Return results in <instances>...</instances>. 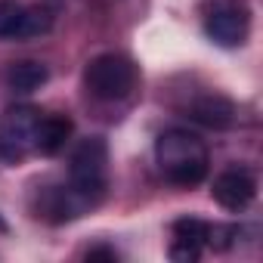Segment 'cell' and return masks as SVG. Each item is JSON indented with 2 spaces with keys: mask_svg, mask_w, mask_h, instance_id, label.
<instances>
[{
  "mask_svg": "<svg viewBox=\"0 0 263 263\" xmlns=\"http://www.w3.org/2000/svg\"><path fill=\"white\" fill-rule=\"evenodd\" d=\"M198 257H201V248H198V245L174 241V248H171V260H177V263H195Z\"/></svg>",
  "mask_w": 263,
  "mask_h": 263,
  "instance_id": "obj_13",
  "label": "cell"
},
{
  "mask_svg": "<svg viewBox=\"0 0 263 263\" xmlns=\"http://www.w3.org/2000/svg\"><path fill=\"white\" fill-rule=\"evenodd\" d=\"M211 195H214V201H217L220 208H226V211H232V214H241V211L254 201V195H257V180H254V174L245 171V167H229V171H223V174L214 180Z\"/></svg>",
  "mask_w": 263,
  "mask_h": 263,
  "instance_id": "obj_8",
  "label": "cell"
},
{
  "mask_svg": "<svg viewBox=\"0 0 263 263\" xmlns=\"http://www.w3.org/2000/svg\"><path fill=\"white\" fill-rule=\"evenodd\" d=\"M53 28V16L41 7L0 0V41H31Z\"/></svg>",
  "mask_w": 263,
  "mask_h": 263,
  "instance_id": "obj_7",
  "label": "cell"
},
{
  "mask_svg": "<svg viewBox=\"0 0 263 263\" xmlns=\"http://www.w3.org/2000/svg\"><path fill=\"white\" fill-rule=\"evenodd\" d=\"M47 81H50V68H47L44 62H34V59H22V62H16V65L10 68V74H7L10 90H13V93H22V96L41 90Z\"/></svg>",
  "mask_w": 263,
  "mask_h": 263,
  "instance_id": "obj_11",
  "label": "cell"
},
{
  "mask_svg": "<svg viewBox=\"0 0 263 263\" xmlns=\"http://www.w3.org/2000/svg\"><path fill=\"white\" fill-rule=\"evenodd\" d=\"M41 111L34 105H10L0 118V158L19 164L28 152H34Z\"/></svg>",
  "mask_w": 263,
  "mask_h": 263,
  "instance_id": "obj_4",
  "label": "cell"
},
{
  "mask_svg": "<svg viewBox=\"0 0 263 263\" xmlns=\"http://www.w3.org/2000/svg\"><path fill=\"white\" fill-rule=\"evenodd\" d=\"M208 235H211V223H204L198 217H180L174 223V238L177 241H189V245L208 248Z\"/></svg>",
  "mask_w": 263,
  "mask_h": 263,
  "instance_id": "obj_12",
  "label": "cell"
},
{
  "mask_svg": "<svg viewBox=\"0 0 263 263\" xmlns=\"http://www.w3.org/2000/svg\"><path fill=\"white\" fill-rule=\"evenodd\" d=\"M186 111H189L192 121H198L211 130H226V127L235 124V105L220 93H204V96L192 99Z\"/></svg>",
  "mask_w": 263,
  "mask_h": 263,
  "instance_id": "obj_9",
  "label": "cell"
},
{
  "mask_svg": "<svg viewBox=\"0 0 263 263\" xmlns=\"http://www.w3.org/2000/svg\"><path fill=\"white\" fill-rule=\"evenodd\" d=\"M248 31H251V10L241 0H220L204 16V34L223 50L241 47L248 41Z\"/></svg>",
  "mask_w": 263,
  "mask_h": 263,
  "instance_id": "obj_5",
  "label": "cell"
},
{
  "mask_svg": "<svg viewBox=\"0 0 263 263\" xmlns=\"http://www.w3.org/2000/svg\"><path fill=\"white\" fill-rule=\"evenodd\" d=\"M90 208H96V204L87 195H81L71 183L68 186H44V189H37L34 204H31L34 217L44 220V223H53V226L68 223V220H78Z\"/></svg>",
  "mask_w": 263,
  "mask_h": 263,
  "instance_id": "obj_6",
  "label": "cell"
},
{
  "mask_svg": "<svg viewBox=\"0 0 263 263\" xmlns=\"http://www.w3.org/2000/svg\"><path fill=\"white\" fill-rule=\"evenodd\" d=\"M71 130H74V124H71L68 115H47V118H41L37 121V134H34V152H41L47 158L59 155L65 149V143L71 140Z\"/></svg>",
  "mask_w": 263,
  "mask_h": 263,
  "instance_id": "obj_10",
  "label": "cell"
},
{
  "mask_svg": "<svg viewBox=\"0 0 263 263\" xmlns=\"http://www.w3.org/2000/svg\"><path fill=\"white\" fill-rule=\"evenodd\" d=\"M155 161H158L161 174L180 189H192V186L204 183V177L211 171L208 146L192 130H183V127H171L155 140Z\"/></svg>",
  "mask_w": 263,
  "mask_h": 263,
  "instance_id": "obj_1",
  "label": "cell"
},
{
  "mask_svg": "<svg viewBox=\"0 0 263 263\" xmlns=\"http://www.w3.org/2000/svg\"><path fill=\"white\" fill-rule=\"evenodd\" d=\"M68 183L81 195H87L93 204L102 201L108 186V146L102 137H87L78 143L68 164Z\"/></svg>",
  "mask_w": 263,
  "mask_h": 263,
  "instance_id": "obj_3",
  "label": "cell"
},
{
  "mask_svg": "<svg viewBox=\"0 0 263 263\" xmlns=\"http://www.w3.org/2000/svg\"><path fill=\"white\" fill-rule=\"evenodd\" d=\"M140 71L134 59L124 53H102L87 62L84 68V87L99 102H121L137 90Z\"/></svg>",
  "mask_w": 263,
  "mask_h": 263,
  "instance_id": "obj_2",
  "label": "cell"
},
{
  "mask_svg": "<svg viewBox=\"0 0 263 263\" xmlns=\"http://www.w3.org/2000/svg\"><path fill=\"white\" fill-rule=\"evenodd\" d=\"M99 257H105V260H118V251H115V248H105V245L87 251V260H99Z\"/></svg>",
  "mask_w": 263,
  "mask_h": 263,
  "instance_id": "obj_14",
  "label": "cell"
}]
</instances>
